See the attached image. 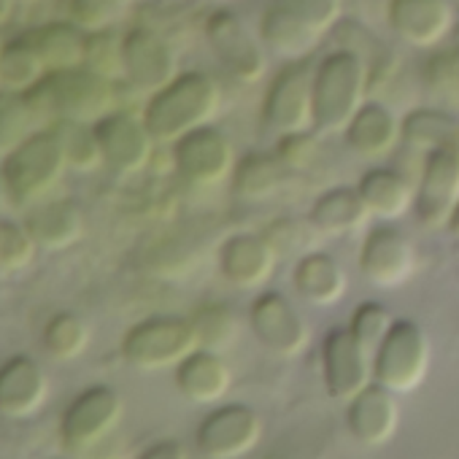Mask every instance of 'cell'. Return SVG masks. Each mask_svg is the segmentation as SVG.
<instances>
[{
    "label": "cell",
    "mask_w": 459,
    "mask_h": 459,
    "mask_svg": "<svg viewBox=\"0 0 459 459\" xmlns=\"http://www.w3.org/2000/svg\"><path fill=\"white\" fill-rule=\"evenodd\" d=\"M221 108L219 84L200 71L178 74L170 84L149 95L143 122L157 143H176L181 135L211 125Z\"/></svg>",
    "instance_id": "1"
},
{
    "label": "cell",
    "mask_w": 459,
    "mask_h": 459,
    "mask_svg": "<svg viewBox=\"0 0 459 459\" xmlns=\"http://www.w3.org/2000/svg\"><path fill=\"white\" fill-rule=\"evenodd\" d=\"M25 95L36 108L39 119L47 125L52 119H74V122L95 125L100 117L117 108L114 82L95 74L87 65L49 71L44 82Z\"/></svg>",
    "instance_id": "2"
},
{
    "label": "cell",
    "mask_w": 459,
    "mask_h": 459,
    "mask_svg": "<svg viewBox=\"0 0 459 459\" xmlns=\"http://www.w3.org/2000/svg\"><path fill=\"white\" fill-rule=\"evenodd\" d=\"M65 170L68 160L60 146V138L47 125L4 157L0 184H4V192L14 208L28 211L57 189Z\"/></svg>",
    "instance_id": "3"
},
{
    "label": "cell",
    "mask_w": 459,
    "mask_h": 459,
    "mask_svg": "<svg viewBox=\"0 0 459 459\" xmlns=\"http://www.w3.org/2000/svg\"><path fill=\"white\" fill-rule=\"evenodd\" d=\"M370 87L368 63L349 49H338L314 65V130L343 133L365 106Z\"/></svg>",
    "instance_id": "4"
},
{
    "label": "cell",
    "mask_w": 459,
    "mask_h": 459,
    "mask_svg": "<svg viewBox=\"0 0 459 459\" xmlns=\"http://www.w3.org/2000/svg\"><path fill=\"white\" fill-rule=\"evenodd\" d=\"M429 357L427 333L411 319H397L373 351V381L397 394H408L424 384Z\"/></svg>",
    "instance_id": "5"
},
{
    "label": "cell",
    "mask_w": 459,
    "mask_h": 459,
    "mask_svg": "<svg viewBox=\"0 0 459 459\" xmlns=\"http://www.w3.org/2000/svg\"><path fill=\"white\" fill-rule=\"evenodd\" d=\"M197 349L189 316H149L133 325L122 338V359L135 370H165L176 368L189 351Z\"/></svg>",
    "instance_id": "6"
},
{
    "label": "cell",
    "mask_w": 459,
    "mask_h": 459,
    "mask_svg": "<svg viewBox=\"0 0 459 459\" xmlns=\"http://www.w3.org/2000/svg\"><path fill=\"white\" fill-rule=\"evenodd\" d=\"M125 400L111 386H90L79 392L60 419V446L71 456L95 451L122 421Z\"/></svg>",
    "instance_id": "7"
},
{
    "label": "cell",
    "mask_w": 459,
    "mask_h": 459,
    "mask_svg": "<svg viewBox=\"0 0 459 459\" xmlns=\"http://www.w3.org/2000/svg\"><path fill=\"white\" fill-rule=\"evenodd\" d=\"M205 41L230 79L238 84H257L268 71L265 44L227 9L211 12L203 25Z\"/></svg>",
    "instance_id": "8"
},
{
    "label": "cell",
    "mask_w": 459,
    "mask_h": 459,
    "mask_svg": "<svg viewBox=\"0 0 459 459\" xmlns=\"http://www.w3.org/2000/svg\"><path fill=\"white\" fill-rule=\"evenodd\" d=\"M260 117L276 135L314 127V68L308 60H292L276 74L265 92Z\"/></svg>",
    "instance_id": "9"
},
{
    "label": "cell",
    "mask_w": 459,
    "mask_h": 459,
    "mask_svg": "<svg viewBox=\"0 0 459 459\" xmlns=\"http://www.w3.org/2000/svg\"><path fill=\"white\" fill-rule=\"evenodd\" d=\"M459 205V146L427 152L413 195V213L424 230H446Z\"/></svg>",
    "instance_id": "10"
},
{
    "label": "cell",
    "mask_w": 459,
    "mask_h": 459,
    "mask_svg": "<svg viewBox=\"0 0 459 459\" xmlns=\"http://www.w3.org/2000/svg\"><path fill=\"white\" fill-rule=\"evenodd\" d=\"M263 440V416L241 403L213 408L195 432L197 454L205 459H238Z\"/></svg>",
    "instance_id": "11"
},
{
    "label": "cell",
    "mask_w": 459,
    "mask_h": 459,
    "mask_svg": "<svg viewBox=\"0 0 459 459\" xmlns=\"http://www.w3.org/2000/svg\"><path fill=\"white\" fill-rule=\"evenodd\" d=\"M236 146L219 127L203 125L173 143V165L192 186H213L236 170Z\"/></svg>",
    "instance_id": "12"
},
{
    "label": "cell",
    "mask_w": 459,
    "mask_h": 459,
    "mask_svg": "<svg viewBox=\"0 0 459 459\" xmlns=\"http://www.w3.org/2000/svg\"><path fill=\"white\" fill-rule=\"evenodd\" d=\"M95 135L103 152V168L114 170L117 176H135L141 173L154 154V138L143 122V117L114 108L95 122Z\"/></svg>",
    "instance_id": "13"
},
{
    "label": "cell",
    "mask_w": 459,
    "mask_h": 459,
    "mask_svg": "<svg viewBox=\"0 0 459 459\" xmlns=\"http://www.w3.org/2000/svg\"><path fill=\"white\" fill-rule=\"evenodd\" d=\"M249 327L260 346L281 359L303 354L311 343L306 316L281 292H263L255 298L249 308Z\"/></svg>",
    "instance_id": "14"
},
{
    "label": "cell",
    "mask_w": 459,
    "mask_h": 459,
    "mask_svg": "<svg viewBox=\"0 0 459 459\" xmlns=\"http://www.w3.org/2000/svg\"><path fill=\"white\" fill-rule=\"evenodd\" d=\"M322 381L335 403H349L373 381V351L349 327H335L322 338Z\"/></svg>",
    "instance_id": "15"
},
{
    "label": "cell",
    "mask_w": 459,
    "mask_h": 459,
    "mask_svg": "<svg viewBox=\"0 0 459 459\" xmlns=\"http://www.w3.org/2000/svg\"><path fill=\"white\" fill-rule=\"evenodd\" d=\"M122 68L125 82L143 95H154L181 74L173 47L143 25L130 28L122 36Z\"/></svg>",
    "instance_id": "16"
},
{
    "label": "cell",
    "mask_w": 459,
    "mask_h": 459,
    "mask_svg": "<svg viewBox=\"0 0 459 459\" xmlns=\"http://www.w3.org/2000/svg\"><path fill=\"white\" fill-rule=\"evenodd\" d=\"M416 271V249L403 230L389 224L368 230L359 249V273L381 290L405 284Z\"/></svg>",
    "instance_id": "17"
},
{
    "label": "cell",
    "mask_w": 459,
    "mask_h": 459,
    "mask_svg": "<svg viewBox=\"0 0 459 459\" xmlns=\"http://www.w3.org/2000/svg\"><path fill=\"white\" fill-rule=\"evenodd\" d=\"M386 25L403 44L432 49L451 33V0H386Z\"/></svg>",
    "instance_id": "18"
},
{
    "label": "cell",
    "mask_w": 459,
    "mask_h": 459,
    "mask_svg": "<svg viewBox=\"0 0 459 459\" xmlns=\"http://www.w3.org/2000/svg\"><path fill=\"white\" fill-rule=\"evenodd\" d=\"M279 252L265 233H236L219 247V273L236 290H260L273 279Z\"/></svg>",
    "instance_id": "19"
},
{
    "label": "cell",
    "mask_w": 459,
    "mask_h": 459,
    "mask_svg": "<svg viewBox=\"0 0 459 459\" xmlns=\"http://www.w3.org/2000/svg\"><path fill=\"white\" fill-rule=\"evenodd\" d=\"M346 427L351 437L368 448L386 446L400 427L397 392L386 389L378 381H370L346 403Z\"/></svg>",
    "instance_id": "20"
},
{
    "label": "cell",
    "mask_w": 459,
    "mask_h": 459,
    "mask_svg": "<svg viewBox=\"0 0 459 459\" xmlns=\"http://www.w3.org/2000/svg\"><path fill=\"white\" fill-rule=\"evenodd\" d=\"M49 400V376L28 357L14 354L0 365V413L6 419H30Z\"/></svg>",
    "instance_id": "21"
},
{
    "label": "cell",
    "mask_w": 459,
    "mask_h": 459,
    "mask_svg": "<svg viewBox=\"0 0 459 459\" xmlns=\"http://www.w3.org/2000/svg\"><path fill=\"white\" fill-rule=\"evenodd\" d=\"M25 227L44 252H63L84 238V211L71 197L41 200L25 213Z\"/></svg>",
    "instance_id": "22"
},
{
    "label": "cell",
    "mask_w": 459,
    "mask_h": 459,
    "mask_svg": "<svg viewBox=\"0 0 459 459\" xmlns=\"http://www.w3.org/2000/svg\"><path fill=\"white\" fill-rule=\"evenodd\" d=\"M176 389L186 403L195 405H213L227 397L233 386V370L221 359L219 351L211 349H195L189 351L176 368Z\"/></svg>",
    "instance_id": "23"
},
{
    "label": "cell",
    "mask_w": 459,
    "mask_h": 459,
    "mask_svg": "<svg viewBox=\"0 0 459 459\" xmlns=\"http://www.w3.org/2000/svg\"><path fill=\"white\" fill-rule=\"evenodd\" d=\"M343 138L357 157L384 160L403 143V119H397L389 106L378 100H365V106L343 130Z\"/></svg>",
    "instance_id": "24"
},
{
    "label": "cell",
    "mask_w": 459,
    "mask_h": 459,
    "mask_svg": "<svg viewBox=\"0 0 459 459\" xmlns=\"http://www.w3.org/2000/svg\"><path fill=\"white\" fill-rule=\"evenodd\" d=\"M370 216L373 213L357 186H333L322 192L308 211V221L327 238L359 233V230L368 227Z\"/></svg>",
    "instance_id": "25"
},
{
    "label": "cell",
    "mask_w": 459,
    "mask_h": 459,
    "mask_svg": "<svg viewBox=\"0 0 459 459\" xmlns=\"http://www.w3.org/2000/svg\"><path fill=\"white\" fill-rule=\"evenodd\" d=\"M346 271L341 263L327 255V252H308L298 260L295 273H292V287L295 292L319 308L335 306L346 295Z\"/></svg>",
    "instance_id": "26"
},
{
    "label": "cell",
    "mask_w": 459,
    "mask_h": 459,
    "mask_svg": "<svg viewBox=\"0 0 459 459\" xmlns=\"http://www.w3.org/2000/svg\"><path fill=\"white\" fill-rule=\"evenodd\" d=\"M260 39H263L265 49H271L281 60L292 63V60H308V55L316 49L322 33L314 30L300 17L268 4V9L260 17Z\"/></svg>",
    "instance_id": "27"
},
{
    "label": "cell",
    "mask_w": 459,
    "mask_h": 459,
    "mask_svg": "<svg viewBox=\"0 0 459 459\" xmlns=\"http://www.w3.org/2000/svg\"><path fill=\"white\" fill-rule=\"evenodd\" d=\"M357 189L376 219L392 221L413 208L416 186H411V181L394 168H370L362 173Z\"/></svg>",
    "instance_id": "28"
},
{
    "label": "cell",
    "mask_w": 459,
    "mask_h": 459,
    "mask_svg": "<svg viewBox=\"0 0 459 459\" xmlns=\"http://www.w3.org/2000/svg\"><path fill=\"white\" fill-rule=\"evenodd\" d=\"M87 30H82L71 20L60 22H47L33 30H28V39L39 49L41 60L47 63L49 71H63V68H76L84 65L87 57Z\"/></svg>",
    "instance_id": "29"
},
{
    "label": "cell",
    "mask_w": 459,
    "mask_h": 459,
    "mask_svg": "<svg viewBox=\"0 0 459 459\" xmlns=\"http://www.w3.org/2000/svg\"><path fill=\"white\" fill-rule=\"evenodd\" d=\"M49 74L47 63L41 60L39 49L28 39V33L12 39L0 49V82H4V92H30L36 90L44 76Z\"/></svg>",
    "instance_id": "30"
},
{
    "label": "cell",
    "mask_w": 459,
    "mask_h": 459,
    "mask_svg": "<svg viewBox=\"0 0 459 459\" xmlns=\"http://www.w3.org/2000/svg\"><path fill=\"white\" fill-rule=\"evenodd\" d=\"M287 165L279 160V154H263L252 152L236 162L233 170V189L244 200H268L271 195L279 192L284 181Z\"/></svg>",
    "instance_id": "31"
},
{
    "label": "cell",
    "mask_w": 459,
    "mask_h": 459,
    "mask_svg": "<svg viewBox=\"0 0 459 459\" xmlns=\"http://www.w3.org/2000/svg\"><path fill=\"white\" fill-rule=\"evenodd\" d=\"M403 143L419 152L459 146V122L437 108H413L403 117Z\"/></svg>",
    "instance_id": "32"
},
{
    "label": "cell",
    "mask_w": 459,
    "mask_h": 459,
    "mask_svg": "<svg viewBox=\"0 0 459 459\" xmlns=\"http://www.w3.org/2000/svg\"><path fill=\"white\" fill-rule=\"evenodd\" d=\"M90 338H92L90 325H87L79 314H74V311H60V314H55V316L47 322L44 335H41L44 351H47L55 362H63V365L79 359V357L87 351Z\"/></svg>",
    "instance_id": "33"
},
{
    "label": "cell",
    "mask_w": 459,
    "mask_h": 459,
    "mask_svg": "<svg viewBox=\"0 0 459 459\" xmlns=\"http://www.w3.org/2000/svg\"><path fill=\"white\" fill-rule=\"evenodd\" d=\"M189 325L195 330L197 346L211 351H227L238 338V316L224 303H203L189 314Z\"/></svg>",
    "instance_id": "34"
},
{
    "label": "cell",
    "mask_w": 459,
    "mask_h": 459,
    "mask_svg": "<svg viewBox=\"0 0 459 459\" xmlns=\"http://www.w3.org/2000/svg\"><path fill=\"white\" fill-rule=\"evenodd\" d=\"M49 127L60 138V146L68 160V170L92 173V170L103 168V152H100V143L95 135V125L74 122V119H52Z\"/></svg>",
    "instance_id": "35"
},
{
    "label": "cell",
    "mask_w": 459,
    "mask_h": 459,
    "mask_svg": "<svg viewBox=\"0 0 459 459\" xmlns=\"http://www.w3.org/2000/svg\"><path fill=\"white\" fill-rule=\"evenodd\" d=\"M39 114L30 106L28 95L22 92H6L0 95V157L14 152L25 138L36 133Z\"/></svg>",
    "instance_id": "36"
},
{
    "label": "cell",
    "mask_w": 459,
    "mask_h": 459,
    "mask_svg": "<svg viewBox=\"0 0 459 459\" xmlns=\"http://www.w3.org/2000/svg\"><path fill=\"white\" fill-rule=\"evenodd\" d=\"M133 9V0H68V20L87 33L117 28Z\"/></svg>",
    "instance_id": "37"
},
{
    "label": "cell",
    "mask_w": 459,
    "mask_h": 459,
    "mask_svg": "<svg viewBox=\"0 0 459 459\" xmlns=\"http://www.w3.org/2000/svg\"><path fill=\"white\" fill-rule=\"evenodd\" d=\"M39 244L30 236L25 221L0 219V273H17L25 271L36 260Z\"/></svg>",
    "instance_id": "38"
},
{
    "label": "cell",
    "mask_w": 459,
    "mask_h": 459,
    "mask_svg": "<svg viewBox=\"0 0 459 459\" xmlns=\"http://www.w3.org/2000/svg\"><path fill=\"white\" fill-rule=\"evenodd\" d=\"M84 65L92 68L95 74L117 82L125 79V68H122V36L111 30H98L87 36V57Z\"/></svg>",
    "instance_id": "39"
},
{
    "label": "cell",
    "mask_w": 459,
    "mask_h": 459,
    "mask_svg": "<svg viewBox=\"0 0 459 459\" xmlns=\"http://www.w3.org/2000/svg\"><path fill=\"white\" fill-rule=\"evenodd\" d=\"M322 233L311 224V221H298V219H281V221H273L268 227L265 238L273 244L276 252H300V255H308L314 252V241L319 238Z\"/></svg>",
    "instance_id": "40"
},
{
    "label": "cell",
    "mask_w": 459,
    "mask_h": 459,
    "mask_svg": "<svg viewBox=\"0 0 459 459\" xmlns=\"http://www.w3.org/2000/svg\"><path fill=\"white\" fill-rule=\"evenodd\" d=\"M392 314L386 306L381 303H362L357 306V311L351 314V322H349V330L354 333V338L368 346L370 351H376V346L384 341V335L389 333L392 327Z\"/></svg>",
    "instance_id": "41"
},
{
    "label": "cell",
    "mask_w": 459,
    "mask_h": 459,
    "mask_svg": "<svg viewBox=\"0 0 459 459\" xmlns=\"http://www.w3.org/2000/svg\"><path fill=\"white\" fill-rule=\"evenodd\" d=\"M271 4L300 17L322 36L341 20V0H271Z\"/></svg>",
    "instance_id": "42"
},
{
    "label": "cell",
    "mask_w": 459,
    "mask_h": 459,
    "mask_svg": "<svg viewBox=\"0 0 459 459\" xmlns=\"http://www.w3.org/2000/svg\"><path fill=\"white\" fill-rule=\"evenodd\" d=\"M314 152H316V141H314L311 130L279 135V152L276 154L287 168H308Z\"/></svg>",
    "instance_id": "43"
},
{
    "label": "cell",
    "mask_w": 459,
    "mask_h": 459,
    "mask_svg": "<svg viewBox=\"0 0 459 459\" xmlns=\"http://www.w3.org/2000/svg\"><path fill=\"white\" fill-rule=\"evenodd\" d=\"M186 451L178 440H157L143 451V459H184Z\"/></svg>",
    "instance_id": "44"
},
{
    "label": "cell",
    "mask_w": 459,
    "mask_h": 459,
    "mask_svg": "<svg viewBox=\"0 0 459 459\" xmlns=\"http://www.w3.org/2000/svg\"><path fill=\"white\" fill-rule=\"evenodd\" d=\"M12 12H14V0H0V25L9 22Z\"/></svg>",
    "instance_id": "45"
},
{
    "label": "cell",
    "mask_w": 459,
    "mask_h": 459,
    "mask_svg": "<svg viewBox=\"0 0 459 459\" xmlns=\"http://www.w3.org/2000/svg\"><path fill=\"white\" fill-rule=\"evenodd\" d=\"M446 230H448V233H451V236H454V238L459 241V205H456L454 216L448 219V227H446Z\"/></svg>",
    "instance_id": "46"
},
{
    "label": "cell",
    "mask_w": 459,
    "mask_h": 459,
    "mask_svg": "<svg viewBox=\"0 0 459 459\" xmlns=\"http://www.w3.org/2000/svg\"><path fill=\"white\" fill-rule=\"evenodd\" d=\"M0 49H4V44H0ZM0 90H4V82H0Z\"/></svg>",
    "instance_id": "47"
},
{
    "label": "cell",
    "mask_w": 459,
    "mask_h": 459,
    "mask_svg": "<svg viewBox=\"0 0 459 459\" xmlns=\"http://www.w3.org/2000/svg\"><path fill=\"white\" fill-rule=\"evenodd\" d=\"M456 90H459V82H456Z\"/></svg>",
    "instance_id": "48"
}]
</instances>
